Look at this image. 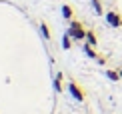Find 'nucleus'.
I'll use <instances>...</instances> for the list:
<instances>
[{"label":"nucleus","mask_w":122,"mask_h":114,"mask_svg":"<svg viewBox=\"0 0 122 114\" xmlns=\"http://www.w3.org/2000/svg\"><path fill=\"white\" fill-rule=\"evenodd\" d=\"M68 34L72 36L74 40H78V42H80V40H86V30L82 28V24H80V22H74V20H72V22H70Z\"/></svg>","instance_id":"1"},{"label":"nucleus","mask_w":122,"mask_h":114,"mask_svg":"<svg viewBox=\"0 0 122 114\" xmlns=\"http://www.w3.org/2000/svg\"><path fill=\"white\" fill-rule=\"evenodd\" d=\"M68 92L72 94V98H74V100H78V102H82V100H84V94H82V90H80V88L76 86L74 82H70V84H68Z\"/></svg>","instance_id":"2"},{"label":"nucleus","mask_w":122,"mask_h":114,"mask_svg":"<svg viewBox=\"0 0 122 114\" xmlns=\"http://www.w3.org/2000/svg\"><path fill=\"white\" fill-rule=\"evenodd\" d=\"M106 22H108L110 26H122V18H120V14H116V12L106 14Z\"/></svg>","instance_id":"3"},{"label":"nucleus","mask_w":122,"mask_h":114,"mask_svg":"<svg viewBox=\"0 0 122 114\" xmlns=\"http://www.w3.org/2000/svg\"><path fill=\"white\" fill-rule=\"evenodd\" d=\"M86 42H88L90 46H96V44H98V40H96V34L92 32V30H86Z\"/></svg>","instance_id":"4"},{"label":"nucleus","mask_w":122,"mask_h":114,"mask_svg":"<svg viewBox=\"0 0 122 114\" xmlns=\"http://www.w3.org/2000/svg\"><path fill=\"white\" fill-rule=\"evenodd\" d=\"M82 50H84V54H86V56H88V58H94V60H96V58H98V56H96V52H94V50H92V46H90L88 42H86V44L82 46Z\"/></svg>","instance_id":"5"},{"label":"nucleus","mask_w":122,"mask_h":114,"mask_svg":"<svg viewBox=\"0 0 122 114\" xmlns=\"http://www.w3.org/2000/svg\"><path fill=\"white\" fill-rule=\"evenodd\" d=\"M54 90L62 92V74H56V78H54Z\"/></svg>","instance_id":"6"},{"label":"nucleus","mask_w":122,"mask_h":114,"mask_svg":"<svg viewBox=\"0 0 122 114\" xmlns=\"http://www.w3.org/2000/svg\"><path fill=\"white\" fill-rule=\"evenodd\" d=\"M70 40H72V36H70L68 32H66V34L62 36V48H64V50H68L70 46H72V44H70Z\"/></svg>","instance_id":"7"},{"label":"nucleus","mask_w":122,"mask_h":114,"mask_svg":"<svg viewBox=\"0 0 122 114\" xmlns=\"http://www.w3.org/2000/svg\"><path fill=\"white\" fill-rule=\"evenodd\" d=\"M62 16H64L66 20H70V18H72V8H70L68 4H64V6H62Z\"/></svg>","instance_id":"8"},{"label":"nucleus","mask_w":122,"mask_h":114,"mask_svg":"<svg viewBox=\"0 0 122 114\" xmlns=\"http://www.w3.org/2000/svg\"><path fill=\"white\" fill-rule=\"evenodd\" d=\"M40 32H42V36H44V38H46V40H50V30H48V26H46V24H40Z\"/></svg>","instance_id":"9"},{"label":"nucleus","mask_w":122,"mask_h":114,"mask_svg":"<svg viewBox=\"0 0 122 114\" xmlns=\"http://www.w3.org/2000/svg\"><path fill=\"white\" fill-rule=\"evenodd\" d=\"M92 2V8L96 10V14H102V4H100V0H90Z\"/></svg>","instance_id":"10"},{"label":"nucleus","mask_w":122,"mask_h":114,"mask_svg":"<svg viewBox=\"0 0 122 114\" xmlns=\"http://www.w3.org/2000/svg\"><path fill=\"white\" fill-rule=\"evenodd\" d=\"M106 76H108V78L112 80V82L120 80V74H118V72H114V70H108V72H106Z\"/></svg>","instance_id":"11"},{"label":"nucleus","mask_w":122,"mask_h":114,"mask_svg":"<svg viewBox=\"0 0 122 114\" xmlns=\"http://www.w3.org/2000/svg\"><path fill=\"white\" fill-rule=\"evenodd\" d=\"M118 74H120V78H122V70H120V72H118Z\"/></svg>","instance_id":"12"}]
</instances>
